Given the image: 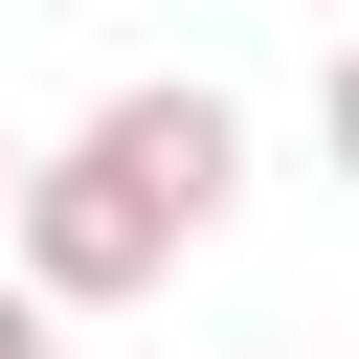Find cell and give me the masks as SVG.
Here are the masks:
<instances>
[{
  "mask_svg": "<svg viewBox=\"0 0 359 359\" xmlns=\"http://www.w3.org/2000/svg\"><path fill=\"white\" fill-rule=\"evenodd\" d=\"M247 202V90H202V67H157V90H112L90 135H45L22 157V202H0V269L45 292V314H135L202 224Z\"/></svg>",
  "mask_w": 359,
  "mask_h": 359,
  "instance_id": "6da1fadb",
  "label": "cell"
},
{
  "mask_svg": "<svg viewBox=\"0 0 359 359\" xmlns=\"http://www.w3.org/2000/svg\"><path fill=\"white\" fill-rule=\"evenodd\" d=\"M0 359H67V314H45V292H22V269H0Z\"/></svg>",
  "mask_w": 359,
  "mask_h": 359,
  "instance_id": "7a4b0ae2",
  "label": "cell"
},
{
  "mask_svg": "<svg viewBox=\"0 0 359 359\" xmlns=\"http://www.w3.org/2000/svg\"><path fill=\"white\" fill-rule=\"evenodd\" d=\"M314 135H337V180H359V45H337V67H314Z\"/></svg>",
  "mask_w": 359,
  "mask_h": 359,
  "instance_id": "3957f363",
  "label": "cell"
},
{
  "mask_svg": "<svg viewBox=\"0 0 359 359\" xmlns=\"http://www.w3.org/2000/svg\"><path fill=\"white\" fill-rule=\"evenodd\" d=\"M0 202H22V135H0Z\"/></svg>",
  "mask_w": 359,
  "mask_h": 359,
  "instance_id": "277c9868",
  "label": "cell"
}]
</instances>
